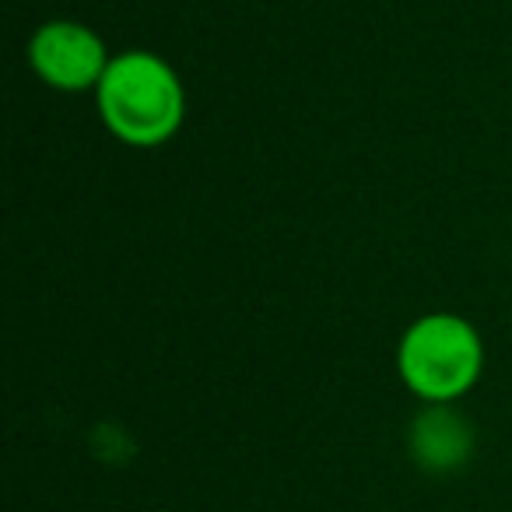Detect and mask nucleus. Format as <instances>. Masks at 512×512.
<instances>
[{"mask_svg":"<svg viewBox=\"0 0 512 512\" xmlns=\"http://www.w3.org/2000/svg\"><path fill=\"white\" fill-rule=\"evenodd\" d=\"M484 372V337L467 316L425 313L400 334L397 376L421 404H456Z\"/></svg>","mask_w":512,"mask_h":512,"instance_id":"obj_2","label":"nucleus"},{"mask_svg":"<svg viewBox=\"0 0 512 512\" xmlns=\"http://www.w3.org/2000/svg\"><path fill=\"white\" fill-rule=\"evenodd\" d=\"M116 53H109L106 39L85 22L53 18L43 22L29 39V67L46 88L78 95L95 92L102 74L109 71Z\"/></svg>","mask_w":512,"mask_h":512,"instance_id":"obj_3","label":"nucleus"},{"mask_svg":"<svg viewBox=\"0 0 512 512\" xmlns=\"http://www.w3.org/2000/svg\"><path fill=\"white\" fill-rule=\"evenodd\" d=\"M95 109L127 148H162L186 123V88L176 67L151 50H123L95 88Z\"/></svg>","mask_w":512,"mask_h":512,"instance_id":"obj_1","label":"nucleus"},{"mask_svg":"<svg viewBox=\"0 0 512 512\" xmlns=\"http://www.w3.org/2000/svg\"><path fill=\"white\" fill-rule=\"evenodd\" d=\"M407 442L425 470H456L474 449V432L453 404H425V411L411 421Z\"/></svg>","mask_w":512,"mask_h":512,"instance_id":"obj_4","label":"nucleus"}]
</instances>
